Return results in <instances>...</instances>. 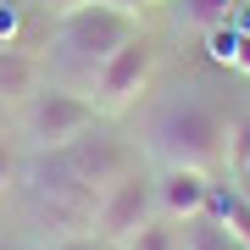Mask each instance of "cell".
I'll list each match as a JSON object with an SVG mask.
<instances>
[{"label": "cell", "mask_w": 250, "mask_h": 250, "mask_svg": "<svg viewBox=\"0 0 250 250\" xmlns=\"http://www.w3.org/2000/svg\"><path fill=\"white\" fill-rule=\"evenodd\" d=\"M0 128H6V106H0Z\"/></svg>", "instance_id": "19"}, {"label": "cell", "mask_w": 250, "mask_h": 250, "mask_svg": "<svg viewBox=\"0 0 250 250\" xmlns=\"http://www.w3.org/2000/svg\"><path fill=\"white\" fill-rule=\"evenodd\" d=\"M206 223H211V228H223L233 245H245V250H250V200H245L233 184H217V189H211Z\"/></svg>", "instance_id": "10"}, {"label": "cell", "mask_w": 250, "mask_h": 250, "mask_svg": "<svg viewBox=\"0 0 250 250\" xmlns=\"http://www.w3.org/2000/svg\"><path fill=\"white\" fill-rule=\"evenodd\" d=\"M95 200L100 195L72 178L62 167V156H39V167H34V211L50 228H62L67 239L72 233H95Z\"/></svg>", "instance_id": "4"}, {"label": "cell", "mask_w": 250, "mask_h": 250, "mask_svg": "<svg viewBox=\"0 0 250 250\" xmlns=\"http://www.w3.org/2000/svg\"><path fill=\"white\" fill-rule=\"evenodd\" d=\"M228 172H233V189L250 200V123H239L228 134Z\"/></svg>", "instance_id": "13"}, {"label": "cell", "mask_w": 250, "mask_h": 250, "mask_svg": "<svg viewBox=\"0 0 250 250\" xmlns=\"http://www.w3.org/2000/svg\"><path fill=\"white\" fill-rule=\"evenodd\" d=\"M156 217V189L150 178H139V172H128V178H117L106 195L95 200V239L100 245H123L128 233L139 223H150Z\"/></svg>", "instance_id": "6"}, {"label": "cell", "mask_w": 250, "mask_h": 250, "mask_svg": "<svg viewBox=\"0 0 250 250\" xmlns=\"http://www.w3.org/2000/svg\"><path fill=\"white\" fill-rule=\"evenodd\" d=\"M228 134L233 128L211 106L178 100V106H167V111L150 117V156L161 161V167H189V172L217 178V172L228 167Z\"/></svg>", "instance_id": "1"}, {"label": "cell", "mask_w": 250, "mask_h": 250, "mask_svg": "<svg viewBox=\"0 0 250 250\" xmlns=\"http://www.w3.org/2000/svg\"><path fill=\"white\" fill-rule=\"evenodd\" d=\"M233 6L239 0H167V17L178 34H211L233 17Z\"/></svg>", "instance_id": "11"}, {"label": "cell", "mask_w": 250, "mask_h": 250, "mask_svg": "<svg viewBox=\"0 0 250 250\" xmlns=\"http://www.w3.org/2000/svg\"><path fill=\"white\" fill-rule=\"evenodd\" d=\"M150 78H156V50H150V39L139 34V39H128L123 50H111L106 62L89 72L95 111H128L145 89H150Z\"/></svg>", "instance_id": "5"}, {"label": "cell", "mask_w": 250, "mask_h": 250, "mask_svg": "<svg viewBox=\"0 0 250 250\" xmlns=\"http://www.w3.org/2000/svg\"><path fill=\"white\" fill-rule=\"evenodd\" d=\"M206 39V56H211L217 67H233V28L223 22V28H211V34H200Z\"/></svg>", "instance_id": "16"}, {"label": "cell", "mask_w": 250, "mask_h": 250, "mask_svg": "<svg viewBox=\"0 0 250 250\" xmlns=\"http://www.w3.org/2000/svg\"><path fill=\"white\" fill-rule=\"evenodd\" d=\"M228 28H233V72L250 78V6H233Z\"/></svg>", "instance_id": "14"}, {"label": "cell", "mask_w": 250, "mask_h": 250, "mask_svg": "<svg viewBox=\"0 0 250 250\" xmlns=\"http://www.w3.org/2000/svg\"><path fill=\"white\" fill-rule=\"evenodd\" d=\"M17 172H22V150H17V139H6V128H0V195L17 184Z\"/></svg>", "instance_id": "15"}, {"label": "cell", "mask_w": 250, "mask_h": 250, "mask_svg": "<svg viewBox=\"0 0 250 250\" xmlns=\"http://www.w3.org/2000/svg\"><path fill=\"white\" fill-rule=\"evenodd\" d=\"M56 250H106V245H100L95 233H72V239H62Z\"/></svg>", "instance_id": "17"}, {"label": "cell", "mask_w": 250, "mask_h": 250, "mask_svg": "<svg viewBox=\"0 0 250 250\" xmlns=\"http://www.w3.org/2000/svg\"><path fill=\"white\" fill-rule=\"evenodd\" d=\"M0 250H17V245H0Z\"/></svg>", "instance_id": "21"}, {"label": "cell", "mask_w": 250, "mask_h": 250, "mask_svg": "<svg viewBox=\"0 0 250 250\" xmlns=\"http://www.w3.org/2000/svg\"><path fill=\"white\" fill-rule=\"evenodd\" d=\"M117 250H189V233H184V223H172V217H150V223H139Z\"/></svg>", "instance_id": "12"}, {"label": "cell", "mask_w": 250, "mask_h": 250, "mask_svg": "<svg viewBox=\"0 0 250 250\" xmlns=\"http://www.w3.org/2000/svg\"><path fill=\"white\" fill-rule=\"evenodd\" d=\"M50 39H56V56L62 62H78L83 72H95L111 50H123L128 39H139V17L123 0H83V6H72V11L56 17Z\"/></svg>", "instance_id": "2"}, {"label": "cell", "mask_w": 250, "mask_h": 250, "mask_svg": "<svg viewBox=\"0 0 250 250\" xmlns=\"http://www.w3.org/2000/svg\"><path fill=\"white\" fill-rule=\"evenodd\" d=\"M95 100H83L78 89H62V83H39L34 95L22 100V117H17V134L34 156H56L67 150L78 134L95 128Z\"/></svg>", "instance_id": "3"}, {"label": "cell", "mask_w": 250, "mask_h": 250, "mask_svg": "<svg viewBox=\"0 0 250 250\" xmlns=\"http://www.w3.org/2000/svg\"><path fill=\"white\" fill-rule=\"evenodd\" d=\"M156 189V217H172V223H200L206 206H211V189L217 178H206V172H189V167H161V178H150Z\"/></svg>", "instance_id": "8"}, {"label": "cell", "mask_w": 250, "mask_h": 250, "mask_svg": "<svg viewBox=\"0 0 250 250\" xmlns=\"http://www.w3.org/2000/svg\"><path fill=\"white\" fill-rule=\"evenodd\" d=\"M123 6H139V0H123ZM161 6H167V0H161Z\"/></svg>", "instance_id": "18"}, {"label": "cell", "mask_w": 250, "mask_h": 250, "mask_svg": "<svg viewBox=\"0 0 250 250\" xmlns=\"http://www.w3.org/2000/svg\"><path fill=\"white\" fill-rule=\"evenodd\" d=\"M28 250H50V245H28Z\"/></svg>", "instance_id": "20"}, {"label": "cell", "mask_w": 250, "mask_h": 250, "mask_svg": "<svg viewBox=\"0 0 250 250\" xmlns=\"http://www.w3.org/2000/svg\"><path fill=\"white\" fill-rule=\"evenodd\" d=\"M56 156H62V167H67L78 184H89L95 195H106L117 178H128V172H134V156H128V145H123V139H111V134H95V128H89V134H78L67 150H56Z\"/></svg>", "instance_id": "7"}, {"label": "cell", "mask_w": 250, "mask_h": 250, "mask_svg": "<svg viewBox=\"0 0 250 250\" xmlns=\"http://www.w3.org/2000/svg\"><path fill=\"white\" fill-rule=\"evenodd\" d=\"M45 83V67L17 45H0V106H22L28 95Z\"/></svg>", "instance_id": "9"}]
</instances>
